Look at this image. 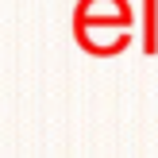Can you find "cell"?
<instances>
[{"label":"cell","instance_id":"1","mask_svg":"<svg viewBox=\"0 0 158 158\" xmlns=\"http://www.w3.org/2000/svg\"><path fill=\"white\" fill-rule=\"evenodd\" d=\"M143 54H158V0H143V35H139Z\"/></svg>","mask_w":158,"mask_h":158}]
</instances>
